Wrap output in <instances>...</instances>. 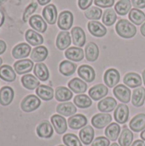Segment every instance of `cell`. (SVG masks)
<instances>
[{"instance_id": "d4e9b609", "label": "cell", "mask_w": 145, "mask_h": 146, "mask_svg": "<svg viewBox=\"0 0 145 146\" xmlns=\"http://www.w3.org/2000/svg\"><path fill=\"white\" fill-rule=\"evenodd\" d=\"M79 135L80 141L84 145H89L90 144H91L93 142L95 132H94V129H93L92 127H91V126H85V127H83L80 130Z\"/></svg>"}, {"instance_id": "1f68e13d", "label": "cell", "mask_w": 145, "mask_h": 146, "mask_svg": "<svg viewBox=\"0 0 145 146\" xmlns=\"http://www.w3.org/2000/svg\"><path fill=\"white\" fill-rule=\"evenodd\" d=\"M145 89L144 87H138L135 89L132 96V104L135 107H141L144 104Z\"/></svg>"}, {"instance_id": "74e56055", "label": "cell", "mask_w": 145, "mask_h": 146, "mask_svg": "<svg viewBox=\"0 0 145 146\" xmlns=\"http://www.w3.org/2000/svg\"><path fill=\"white\" fill-rule=\"evenodd\" d=\"M133 141V133L130 129L125 127L119 137L120 146H131Z\"/></svg>"}, {"instance_id": "83f0119b", "label": "cell", "mask_w": 145, "mask_h": 146, "mask_svg": "<svg viewBox=\"0 0 145 146\" xmlns=\"http://www.w3.org/2000/svg\"><path fill=\"white\" fill-rule=\"evenodd\" d=\"M49 51L45 46H37L32 50L31 53V59L32 62H39L44 61L48 56Z\"/></svg>"}, {"instance_id": "f6af8a7d", "label": "cell", "mask_w": 145, "mask_h": 146, "mask_svg": "<svg viewBox=\"0 0 145 146\" xmlns=\"http://www.w3.org/2000/svg\"><path fill=\"white\" fill-rule=\"evenodd\" d=\"M62 141L66 146H82L79 139L73 133H68L62 137Z\"/></svg>"}, {"instance_id": "30bf717a", "label": "cell", "mask_w": 145, "mask_h": 146, "mask_svg": "<svg viewBox=\"0 0 145 146\" xmlns=\"http://www.w3.org/2000/svg\"><path fill=\"white\" fill-rule=\"evenodd\" d=\"M108 93H109L108 86H106L103 84L96 85L89 90L90 98L95 101H98V100L103 98L105 96L108 95Z\"/></svg>"}, {"instance_id": "ba28073f", "label": "cell", "mask_w": 145, "mask_h": 146, "mask_svg": "<svg viewBox=\"0 0 145 146\" xmlns=\"http://www.w3.org/2000/svg\"><path fill=\"white\" fill-rule=\"evenodd\" d=\"M78 74L79 76L85 82H92L96 78V72L94 68L87 64L81 65L78 68Z\"/></svg>"}, {"instance_id": "60d3db41", "label": "cell", "mask_w": 145, "mask_h": 146, "mask_svg": "<svg viewBox=\"0 0 145 146\" xmlns=\"http://www.w3.org/2000/svg\"><path fill=\"white\" fill-rule=\"evenodd\" d=\"M129 19L135 25H141L145 22V14L138 9H132L129 12Z\"/></svg>"}, {"instance_id": "d590c367", "label": "cell", "mask_w": 145, "mask_h": 146, "mask_svg": "<svg viewBox=\"0 0 145 146\" xmlns=\"http://www.w3.org/2000/svg\"><path fill=\"white\" fill-rule=\"evenodd\" d=\"M21 83H22V86L26 89H28V90L37 89L40 86L39 80L34 75H32V74H26L22 76Z\"/></svg>"}, {"instance_id": "8992f818", "label": "cell", "mask_w": 145, "mask_h": 146, "mask_svg": "<svg viewBox=\"0 0 145 146\" xmlns=\"http://www.w3.org/2000/svg\"><path fill=\"white\" fill-rule=\"evenodd\" d=\"M113 92L116 98L121 103L127 104L131 101V90L122 84L117 85L114 88Z\"/></svg>"}, {"instance_id": "e0dca14e", "label": "cell", "mask_w": 145, "mask_h": 146, "mask_svg": "<svg viewBox=\"0 0 145 146\" xmlns=\"http://www.w3.org/2000/svg\"><path fill=\"white\" fill-rule=\"evenodd\" d=\"M43 17L47 23L53 25L57 20V9L54 4H49L43 9Z\"/></svg>"}, {"instance_id": "f5cc1de1", "label": "cell", "mask_w": 145, "mask_h": 146, "mask_svg": "<svg viewBox=\"0 0 145 146\" xmlns=\"http://www.w3.org/2000/svg\"><path fill=\"white\" fill-rule=\"evenodd\" d=\"M131 146H145V141L144 140H140V139H138L136 140L133 144H132Z\"/></svg>"}, {"instance_id": "5b68a950", "label": "cell", "mask_w": 145, "mask_h": 146, "mask_svg": "<svg viewBox=\"0 0 145 146\" xmlns=\"http://www.w3.org/2000/svg\"><path fill=\"white\" fill-rule=\"evenodd\" d=\"M121 79V74L119 71L115 68H109L106 70L104 75H103V80L104 83L108 87L113 88L117 86Z\"/></svg>"}, {"instance_id": "3957f363", "label": "cell", "mask_w": 145, "mask_h": 146, "mask_svg": "<svg viewBox=\"0 0 145 146\" xmlns=\"http://www.w3.org/2000/svg\"><path fill=\"white\" fill-rule=\"evenodd\" d=\"M73 23V15L69 10H64L61 12L58 16L57 25L58 27L62 30L67 31L69 30Z\"/></svg>"}, {"instance_id": "5bb4252c", "label": "cell", "mask_w": 145, "mask_h": 146, "mask_svg": "<svg viewBox=\"0 0 145 146\" xmlns=\"http://www.w3.org/2000/svg\"><path fill=\"white\" fill-rule=\"evenodd\" d=\"M68 124L70 128L73 130H78L80 128H83L87 124V118L81 114H76L68 120Z\"/></svg>"}, {"instance_id": "b9f144b4", "label": "cell", "mask_w": 145, "mask_h": 146, "mask_svg": "<svg viewBox=\"0 0 145 146\" xmlns=\"http://www.w3.org/2000/svg\"><path fill=\"white\" fill-rule=\"evenodd\" d=\"M73 104L76 105V107L80 109H87L90 108L92 104V101L91 98L85 94L77 95L73 98Z\"/></svg>"}, {"instance_id": "ab89813d", "label": "cell", "mask_w": 145, "mask_h": 146, "mask_svg": "<svg viewBox=\"0 0 145 146\" xmlns=\"http://www.w3.org/2000/svg\"><path fill=\"white\" fill-rule=\"evenodd\" d=\"M15 73L9 65H3L0 68V78L7 82H12L15 80Z\"/></svg>"}, {"instance_id": "836d02e7", "label": "cell", "mask_w": 145, "mask_h": 146, "mask_svg": "<svg viewBox=\"0 0 145 146\" xmlns=\"http://www.w3.org/2000/svg\"><path fill=\"white\" fill-rule=\"evenodd\" d=\"M25 38H26V40L31 45H33V46H38V45L42 44L44 42V38L42 37V35H40L38 33L35 32L34 30H32V29H29L26 32Z\"/></svg>"}, {"instance_id": "9c48e42d", "label": "cell", "mask_w": 145, "mask_h": 146, "mask_svg": "<svg viewBox=\"0 0 145 146\" xmlns=\"http://www.w3.org/2000/svg\"><path fill=\"white\" fill-rule=\"evenodd\" d=\"M53 127L58 134H63L68 130L67 120L61 115H54L50 118Z\"/></svg>"}, {"instance_id": "cb8c5ba5", "label": "cell", "mask_w": 145, "mask_h": 146, "mask_svg": "<svg viewBox=\"0 0 145 146\" xmlns=\"http://www.w3.org/2000/svg\"><path fill=\"white\" fill-rule=\"evenodd\" d=\"M31 52V46L26 43H21L15 46L12 50V55L15 59L25 58L30 55Z\"/></svg>"}, {"instance_id": "681fc988", "label": "cell", "mask_w": 145, "mask_h": 146, "mask_svg": "<svg viewBox=\"0 0 145 146\" xmlns=\"http://www.w3.org/2000/svg\"><path fill=\"white\" fill-rule=\"evenodd\" d=\"M93 0H78V5L80 9H87L92 4Z\"/></svg>"}, {"instance_id": "f1b7e54d", "label": "cell", "mask_w": 145, "mask_h": 146, "mask_svg": "<svg viewBox=\"0 0 145 146\" xmlns=\"http://www.w3.org/2000/svg\"><path fill=\"white\" fill-rule=\"evenodd\" d=\"M69 89L75 93H85L87 90L86 83L79 78H73L68 82Z\"/></svg>"}, {"instance_id": "4316f807", "label": "cell", "mask_w": 145, "mask_h": 146, "mask_svg": "<svg viewBox=\"0 0 145 146\" xmlns=\"http://www.w3.org/2000/svg\"><path fill=\"white\" fill-rule=\"evenodd\" d=\"M73 92L64 86H59L56 89L55 98L58 102H68L73 98Z\"/></svg>"}, {"instance_id": "f907efd6", "label": "cell", "mask_w": 145, "mask_h": 146, "mask_svg": "<svg viewBox=\"0 0 145 146\" xmlns=\"http://www.w3.org/2000/svg\"><path fill=\"white\" fill-rule=\"evenodd\" d=\"M132 4L135 9H144L145 8V0H132Z\"/></svg>"}, {"instance_id": "2e32d148", "label": "cell", "mask_w": 145, "mask_h": 146, "mask_svg": "<svg viewBox=\"0 0 145 146\" xmlns=\"http://www.w3.org/2000/svg\"><path fill=\"white\" fill-rule=\"evenodd\" d=\"M54 133V129L52 125L48 121H42L37 127V134L38 137L43 139H50Z\"/></svg>"}, {"instance_id": "7dc6e473", "label": "cell", "mask_w": 145, "mask_h": 146, "mask_svg": "<svg viewBox=\"0 0 145 146\" xmlns=\"http://www.w3.org/2000/svg\"><path fill=\"white\" fill-rule=\"evenodd\" d=\"M94 3L97 7L111 8L115 4V0H94Z\"/></svg>"}, {"instance_id": "ffe728a7", "label": "cell", "mask_w": 145, "mask_h": 146, "mask_svg": "<svg viewBox=\"0 0 145 146\" xmlns=\"http://www.w3.org/2000/svg\"><path fill=\"white\" fill-rule=\"evenodd\" d=\"M123 82L125 85L131 88H138L140 87L143 81L141 76L137 73H128L124 76Z\"/></svg>"}, {"instance_id": "91938a15", "label": "cell", "mask_w": 145, "mask_h": 146, "mask_svg": "<svg viewBox=\"0 0 145 146\" xmlns=\"http://www.w3.org/2000/svg\"><path fill=\"white\" fill-rule=\"evenodd\" d=\"M2 62H2V59L0 58V67H1V65H2Z\"/></svg>"}, {"instance_id": "52a82bcc", "label": "cell", "mask_w": 145, "mask_h": 146, "mask_svg": "<svg viewBox=\"0 0 145 146\" xmlns=\"http://www.w3.org/2000/svg\"><path fill=\"white\" fill-rule=\"evenodd\" d=\"M115 120L117 123L125 124L129 119V108L125 104H121L117 105L115 113H114Z\"/></svg>"}, {"instance_id": "ee69618b", "label": "cell", "mask_w": 145, "mask_h": 146, "mask_svg": "<svg viewBox=\"0 0 145 146\" xmlns=\"http://www.w3.org/2000/svg\"><path fill=\"white\" fill-rule=\"evenodd\" d=\"M102 15H103V10L100 8L97 7V6L90 7L85 12V17L87 19H89V20L97 21V20H99L102 17Z\"/></svg>"}, {"instance_id": "4dcf8cb0", "label": "cell", "mask_w": 145, "mask_h": 146, "mask_svg": "<svg viewBox=\"0 0 145 146\" xmlns=\"http://www.w3.org/2000/svg\"><path fill=\"white\" fill-rule=\"evenodd\" d=\"M33 73L35 76L41 81H46L50 77V72L44 63L38 62L34 66Z\"/></svg>"}, {"instance_id": "94428289", "label": "cell", "mask_w": 145, "mask_h": 146, "mask_svg": "<svg viewBox=\"0 0 145 146\" xmlns=\"http://www.w3.org/2000/svg\"><path fill=\"white\" fill-rule=\"evenodd\" d=\"M58 146H65V145H58Z\"/></svg>"}, {"instance_id": "603a6c76", "label": "cell", "mask_w": 145, "mask_h": 146, "mask_svg": "<svg viewBox=\"0 0 145 146\" xmlns=\"http://www.w3.org/2000/svg\"><path fill=\"white\" fill-rule=\"evenodd\" d=\"M131 130L136 133L143 132L145 129V114H138L135 115L130 121Z\"/></svg>"}, {"instance_id": "7a4b0ae2", "label": "cell", "mask_w": 145, "mask_h": 146, "mask_svg": "<svg viewBox=\"0 0 145 146\" xmlns=\"http://www.w3.org/2000/svg\"><path fill=\"white\" fill-rule=\"evenodd\" d=\"M41 104V101L38 97L35 95L26 96L21 104V108L24 112H32L36 110Z\"/></svg>"}, {"instance_id": "7c38bea8", "label": "cell", "mask_w": 145, "mask_h": 146, "mask_svg": "<svg viewBox=\"0 0 145 146\" xmlns=\"http://www.w3.org/2000/svg\"><path fill=\"white\" fill-rule=\"evenodd\" d=\"M73 44L78 47H83L86 41V37L84 30L80 27H74L71 30Z\"/></svg>"}, {"instance_id": "d6a6232c", "label": "cell", "mask_w": 145, "mask_h": 146, "mask_svg": "<svg viewBox=\"0 0 145 146\" xmlns=\"http://www.w3.org/2000/svg\"><path fill=\"white\" fill-rule=\"evenodd\" d=\"M14 91L9 86H3L0 90V104L3 106H7L13 101Z\"/></svg>"}, {"instance_id": "4fadbf2b", "label": "cell", "mask_w": 145, "mask_h": 146, "mask_svg": "<svg viewBox=\"0 0 145 146\" xmlns=\"http://www.w3.org/2000/svg\"><path fill=\"white\" fill-rule=\"evenodd\" d=\"M116 107L117 102L114 98L111 97H107L102 99L97 104V109L102 113H110L113 110H115Z\"/></svg>"}, {"instance_id": "9a60e30c", "label": "cell", "mask_w": 145, "mask_h": 146, "mask_svg": "<svg viewBox=\"0 0 145 146\" xmlns=\"http://www.w3.org/2000/svg\"><path fill=\"white\" fill-rule=\"evenodd\" d=\"M56 112L62 115V116H68L71 117L74 115L77 112V108L74 104L67 102L59 104L56 107Z\"/></svg>"}, {"instance_id": "680465c9", "label": "cell", "mask_w": 145, "mask_h": 146, "mask_svg": "<svg viewBox=\"0 0 145 146\" xmlns=\"http://www.w3.org/2000/svg\"><path fill=\"white\" fill-rule=\"evenodd\" d=\"M110 146H120V145H119V144H117V143H113V144H112Z\"/></svg>"}, {"instance_id": "c3c4849f", "label": "cell", "mask_w": 145, "mask_h": 146, "mask_svg": "<svg viewBox=\"0 0 145 146\" xmlns=\"http://www.w3.org/2000/svg\"><path fill=\"white\" fill-rule=\"evenodd\" d=\"M36 9H37V3H33L30 4V5L26 8V9L25 10V13H24V16H23L24 21H27V18L30 16L31 14H32V13L34 12V10H35Z\"/></svg>"}, {"instance_id": "277c9868", "label": "cell", "mask_w": 145, "mask_h": 146, "mask_svg": "<svg viewBox=\"0 0 145 146\" xmlns=\"http://www.w3.org/2000/svg\"><path fill=\"white\" fill-rule=\"evenodd\" d=\"M112 121V115L108 113H100L95 115L91 119V124L97 129H103L108 127Z\"/></svg>"}, {"instance_id": "11a10c76", "label": "cell", "mask_w": 145, "mask_h": 146, "mask_svg": "<svg viewBox=\"0 0 145 146\" xmlns=\"http://www.w3.org/2000/svg\"><path fill=\"white\" fill-rule=\"evenodd\" d=\"M140 31H141V33L142 35L145 37V22L141 26V28H140Z\"/></svg>"}, {"instance_id": "f546056e", "label": "cell", "mask_w": 145, "mask_h": 146, "mask_svg": "<svg viewBox=\"0 0 145 146\" xmlns=\"http://www.w3.org/2000/svg\"><path fill=\"white\" fill-rule=\"evenodd\" d=\"M36 94L38 96L39 98H41L44 101H50L51 100L55 95H54V90L45 85H40L36 89Z\"/></svg>"}, {"instance_id": "8fae6325", "label": "cell", "mask_w": 145, "mask_h": 146, "mask_svg": "<svg viewBox=\"0 0 145 146\" xmlns=\"http://www.w3.org/2000/svg\"><path fill=\"white\" fill-rule=\"evenodd\" d=\"M87 27H88L90 33L97 38L103 37L107 33L106 27L103 26V24H102L101 22H99L97 21H89V23L87 24Z\"/></svg>"}, {"instance_id": "f35d334b", "label": "cell", "mask_w": 145, "mask_h": 146, "mask_svg": "<svg viewBox=\"0 0 145 146\" xmlns=\"http://www.w3.org/2000/svg\"><path fill=\"white\" fill-rule=\"evenodd\" d=\"M132 9L131 0H120L115 6V10L120 15H126Z\"/></svg>"}, {"instance_id": "8d00e7d4", "label": "cell", "mask_w": 145, "mask_h": 146, "mask_svg": "<svg viewBox=\"0 0 145 146\" xmlns=\"http://www.w3.org/2000/svg\"><path fill=\"white\" fill-rule=\"evenodd\" d=\"M121 133V127L117 122L110 123L105 129V136L110 141H115Z\"/></svg>"}, {"instance_id": "816d5d0a", "label": "cell", "mask_w": 145, "mask_h": 146, "mask_svg": "<svg viewBox=\"0 0 145 146\" xmlns=\"http://www.w3.org/2000/svg\"><path fill=\"white\" fill-rule=\"evenodd\" d=\"M6 50V44L4 41L0 40V55L3 54Z\"/></svg>"}, {"instance_id": "44dd1931", "label": "cell", "mask_w": 145, "mask_h": 146, "mask_svg": "<svg viewBox=\"0 0 145 146\" xmlns=\"http://www.w3.org/2000/svg\"><path fill=\"white\" fill-rule=\"evenodd\" d=\"M33 68V62L29 59H24L16 62L14 64V68L18 74H25L32 71Z\"/></svg>"}, {"instance_id": "db71d44e", "label": "cell", "mask_w": 145, "mask_h": 146, "mask_svg": "<svg viewBox=\"0 0 145 146\" xmlns=\"http://www.w3.org/2000/svg\"><path fill=\"white\" fill-rule=\"evenodd\" d=\"M38 2L40 5H46L50 2V0H38Z\"/></svg>"}, {"instance_id": "7bdbcfd3", "label": "cell", "mask_w": 145, "mask_h": 146, "mask_svg": "<svg viewBox=\"0 0 145 146\" xmlns=\"http://www.w3.org/2000/svg\"><path fill=\"white\" fill-rule=\"evenodd\" d=\"M116 19H117V15L115 9L109 8L103 12V22L106 26H109V27L112 26L116 21Z\"/></svg>"}, {"instance_id": "ac0fdd59", "label": "cell", "mask_w": 145, "mask_h": 146, "mask_svg": "<svg viewBox=\"0 0 145 146\" xmlns=\"http://www.w3.org/2000/svg\"><path fill=\"white\" fill-rule=\"evenodd\" d=\"M71 44V36L68 31H62L56 37V45L60 50H66Z\"/></svg>"}, {"instance_id": "7402d4cb", "label": "cell", "mask_w": 145, "mask_h": 146, "mask_svg": "<svg viewBox=\"0 0 145 146\" xmlns=\"http://www.w3.org/2000/svg\"><path fill=\"white\" fill-rule=\"evenodd\" d=\"M29 24L35 31L38 33H44L47 29V24L45 21L38 15L31 16L29 19Z\"/></svg>"}, {"instance_id": "d6986e66", "label": "cell", "mask_w": 145, "mask_h": 146, "mask_svg": "<svg viewBox=\"0 0 145 146\" xmlns=\"http://www.w3.org/2000/svg\"><path fill=\"white\" fill-rule=\"evenodd\" d=\"M65 56L73 62H80L85 57V52L81 48L78 47H69L65 51Z\"/></svg>"}, {"instance_id": "6da1fadb", "label": "cell", "mask_w": 145, "mask_h": 146, "mask_svg": "<svg viewBox=\"0 0 145 146\" xmlns=\"http://www.w3.org/2000/svg\"><path fill=\"white\" fill-rule=\"evenodd\" d=\"M116 33L124 38H132L137 33V27L126 19L120 20L115 26Z\"/></svg>"}, {"instance_id": "bcb514c9", "label": "cell", "mask_w": 145, "mask_h": 146, "mask_svg": "<svg viewBox=\"0 0 145 146\" xmlns=\"http://www.w3.org/2000/svg\"><path fill=\"white\" fill-rule=\"evenodd\" d=\"M110 140L107 137H97L91 143V146H109Z\"/></svg>"}, {"instance_id": "484cf974", "label": "cell", "mask_w": 145, "mask_h": 146, "mask_svg": "<svg viewBox=\"0 0 145 146\" xmlns=\"http://www.w3.org/2000/svg\"><path fill=\"white\" fill-rule=\"evenodd\" d=\"M85 56L89 62L97 61L99 56V49L97 44H95L94 42L88 43L85 49Z\"/></svg>"}, {"instance_id": "6f0895ef", "label": "cell", "mask_w": 145, "mask_h": 146, "mask_svg": "<svg viewBox=\"0 0 145 146\" xmlns=\"http://www.w3.org/2000/svg\"><path fill=\"white\" fill-rule=\"evenodd\" d=\"M142 76H143V81H144V84L145 86V69L142 73Z\"/></svg>"}, {"instance_id": "9f6ffc18", "label": "cell", "mask_w": 145, "mask_h": 146, "mask_svg": "<svg viewBox=\"0 0 145 146\" xmlns=\"http://www.w3.org/2000/svg\"><path fill=\"white\" fill-rule=\"evenodd\" d=\"M140 137H141V139L144 140V141H145V129L141 133V134H140Z\"/></svg>"}, {"instance_id": "e575fe53", "label": "cell", "mask_w": 145, "mask_h": 146, "mask_svg": "<svg viewBox=\"0 0 145 146\" xmlns=\"http://www.w3.org/2000/svg\"><path fill=\"white\" fill-rule=\"evenodd\" d=\"M76 68H77V65L68 60L62 61L59 65V71L64 76L73 75L75 73Z\"/></svg>"}]
</instances>
